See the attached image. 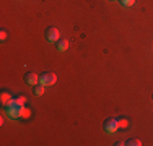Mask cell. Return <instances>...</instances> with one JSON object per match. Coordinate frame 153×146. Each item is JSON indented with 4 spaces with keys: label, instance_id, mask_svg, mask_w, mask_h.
<instances>
[{
    "label": "cell",
    "instance_id": "3957f363",
    "mask_svg": "<svg viewBox=\"0 0 153 146\" xmlns=\"http://www.w3.org/2000/svg\"><path fill=\"white\" fill-rule=\"evenodd\" d=\"M44 36H46V41H47V42H57V41L60 39L59 29L54 28V26H49V28H47L46 32H44Z\"/></svg>",
    "mask_w": 153,
    "mask_h": 146
},
{
    "label": "cell",
    "instance_id": "8992f818",
    "mask_svg": "<svg viewBox=\"0 0 153 146\" xmlns=\"http://www.w3.org/2000/svg\"><path fill=\"white\" fill-rule=\"evenodd\" d=\"M12 101H13V97L10 96L8 91H2V96H0V102H2V105H5V107H7Z\"/></svg>",
    "mask_w": 153,
    "mask_h": 146
},
{
    "label": "cell",
    "instance_id": "6da1fadb",
    "mask_svg": "<svg viewBox=\"0 0 153 146\" xmlns=\"http://www.w3.org/2000/svg\"><path fill=\"white\" fill-rule=\"evenodd\" d=\"M7 114L12 119H20V117L25 115V105H18L15 102H10L7 105Z\"/></svg>",
    "mask_w": 153,
    "mask_h": 146
},
{
    "label": "cell",
    "instance_id": "4fadbf2b",
    "mask_svg": "<svg viewBox=\"0 0 153 146\" xmlns=\"http://www.w3.org/2000/svg\"><path fill=\"white\" fill-rule=\"evenodd\" d=\"M0 39H2V41H5V39H7V31H3V29H2V32H0Z\"/></svg>",
    "mask_w": 153,
    "mask_h": 146
},
{
    "label": "cell",
    "instance_id": "ba28073f",
    "mask_svg": "<svg viewBox=\"0 0 153 146\" xmlns=\"http://www.w3.org/2000/svg\"><path fill=\"white\" fill-rule=\"evenodd\" d=\"M44 85H41V83H38V85L36 86H33V94H34V96H42V94H44Z\"/></svg>",
    "mask_w": 153,
    "mask_h": 146
},
{
    "label": "cell",
    "instance_id": "5bb4252c",
    "mask_svg": "<svg viewBox=\"0 0 153 146\" xmlns=\"http://www.w3.org/2000/svg\"><path fill=\"white\" fill-rule=\"evenodd\" d=\"M114 145H116V146H122V145H126V143H124V141H121V140H119V141H116Z\"/></svg>",
    "mask_w": 153,
    "mask_h": 146
},
{
    "label": "cell",
    "instance_id": "5b68a950",
    "mask_svg": "<svg viewBox=\"0 0 153 146\" xmlns=\"http://www.w3.org/2000/svg\"><path fill=\"white\" fill-rule=\"evenodd\" d=\"M25 81H26L28 85H31V86H36L39 83V75L34 73V72H30V73L25 75Z\"/></svg>",
    "mask_w": 153,
    "mask_h": 146
},
{
    "label": "cell",
    "instance_id": "30bf717a",
    "mask_svg": "<svg viewBox=\"0 0 153 146\" xmlns=\"http://www.w3.org/2000/svg\"><path fill=\"white\" fill-rule=\"evenodd\" d=\"M12 102H15V104H18V105H25V102H26V97H25V96H16V97H13Z\"/></svg>",
    "mask_w": 153,
    "mask_h": 146
},
{
    "label": "cell",
    "instance_id": "7c38bea8",
    "mask_svg": "<svg viewBox=\"0 0 153 146\" xmlns=\"http://www.w3.org/2000/svg\"><path fill=\"white\" fill-rule=\"evenodd\" d=\"M117 122H119V128H121V127H127V120H122V119H117Z\"/></svg>",
    "mask_w": 153,
    "mask_h": 146
},
{
    "label": "cell",
    "instance_id": "277c9868",
    "mask_svg": "<svg viewBox=\"0 0 153 146\" xmlns=\"http://www.w3.org/2000/svg\"><path fill=\"white\" fill-rule=\"evenodd\" d=\"M104 130H106L108 133H114V131H117L119 130L117 119H108L106 122H104Z\"/></svg>",
    "mask_w": 153,
    "mask_h": 146
},
{
    "label": "cell",
    "instance_id": "9c48e42d",
    "mask_svg": "<svg viewBox=\"0 0 153 146\" xmlns=\"http://www.w3.org/2000/svg\"><path fill=\"white\" fill-rule=\"evenodd\" d=\"M127 146H142V141L138 140V138H130V140L126 141Z\"/></svg>",
    "mask_w": 153,
    "mask_h": 146
},
{
    "label": "cell",
    "instance_id": "8fae6325",
    "mask_svg": "<svg viewBox=\"0 0 153 146\" xmlns=\"http://www.w3.org/2000/svg\"><path fill=\"white\" fill-rule=\"evenodd\" d=\"M119 3H121L122 7H132L134 3H135V0H119Z\"/></svg>",
    "mask_w": 153,
    "mask_h": 146
},
{
    "label": "cell",
    "instance_id": "7a4b0ae2",
    "mask_svg": "<svg viewBox=\"0 0 153 146\" xmlns=\"http://www.w3.org/2000/svg\"><path fill=\"white\" fill-rule=\"evenodd\" d=\"M57 81V75L54 72H44L39 75V83L44 86H52Z\"/></svg>",
    "mask_w": 153,
    "mask_h": 146
},
{
    "label": "cell",
    "instance_id": "52a82bcc",
    "mask_svg": "<svg viewBox=\"0 0 153 146\" xmlns=\"http://www.w3.org/2000/svg\"><path fill=\"white\" fill-rule=\"evenodd\" d=\"M56 47L59 52H65V50L68 49V41L67 39H59V41L56 42Z\"/></svg>",
    "mask_w": 153,
    "mask_h": 146
}]
</instances>
